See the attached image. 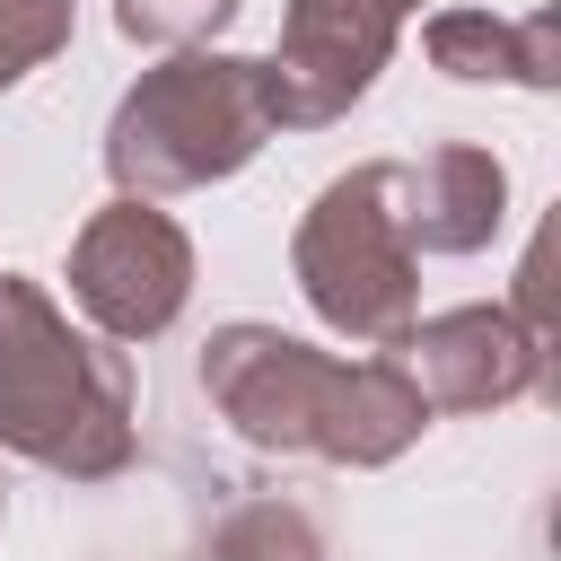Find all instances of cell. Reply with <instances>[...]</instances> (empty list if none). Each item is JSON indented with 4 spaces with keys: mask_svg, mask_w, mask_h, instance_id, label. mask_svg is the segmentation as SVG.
<instances>
[{
    "mask_svg": "<svg viewBox=\"0 0 561 561\" xmlns=\"http://www.w3.org/2000/svg\"><path fill=\"white\" fill-rule=\"evenodd\" d=\"M202 394L210 412L263 447V456H316V465H394L421 430L430 403L403 377V359H333L280 324H219L202 342Z\"/></svg>",
    "mask_w": 561,
    "mask_h": 561,
    "instance_id": "cell-1",
    "label": "cell"
},
{
    "mask_svg": "<svg viewBox=\"0 0 561 561\" xmlns=\"http://www.w3.org/2000/svg\"><path fill=\"white\" fill-rule=\"evenodd\" d=\"M0 447L61 482H114L140 447L131 359L79 333L26 272H0Z\"/></svg>",
    "mask_w": 561,
    "mask_h": 561,
    "instance_id": "cell-2",
    "label": "cell"
},
{
    "mask_svg": "<svg viewBox=\"0 0 561 561\" xmlns=\"http://www.w3.org/2000/svg\"><path fill=\"white\" fill-rule=\"evenodd\" d=\"M272 79L254 53H167L158 70H140L105 123V175L131 202H167V193H202L219 175H237L263 140H272Z\"/></svg>",
    "mask_w": 561,
    "mask_h": 561,
    "instance_id": "cell-3",
    "label": "cell"
},
{
    "mask_svg": "<svg viewBox=\"0 0 561 561\" xmlns=\"http://www.w3.org/2000/svg\"><path fill=\"white\" fill-rule=\"evenodd\" d=\"M289 272H298L307 307H316L342 342H359V351H377V359L403 351V333L421 324V254H412V237H403V219H394L386 158L333 175V184L307 202V219H298V237H289Z\"/></svg>",
    "mask_w": 561,
    "mask_h": 561,
    "instance_id": "cell-4",
    "label": "cell"
},
{
    "mask_svg": "<svg viewBox=\"0 0 561 561\" xmlns=\"http://www.w3.org/2000/svg\"><path fill=\"white\" fill-rule=\"evenodd\" d=\"M70 298L96 324V342H114V351L123 342H158L193 298V237L158 202L114 193L70 237Z\"/></svg>",
    "mask_w": 561,
    "mask_h": 561,
    "instance_id": "cell-5",
    "label": "cell"
},
{
    "mask_svg": "<svg viewBox=\"0 0 561 561\" xmlns=\"http://www.w3.org/2000/svg\"><path fill=\"white\" fill-rule=\"evenodd\" d=\"M421 0H289L280 18V44L263 53V79H272V123L280 131H324L342 123L377 70L394 61V35Z\"/></svg>",
    "mask_w": 561,
    "mask_h": 561,
    "instance_id": "cell-6",
    "label": "cell"
},
{
    "mask_svg": "<svg viewBox=\"0 0 561 561\" xmlns=\"http://www.w3.org/2000/svg\"><path fill=\"white\" fill-rule=\"evenodd\" d=\"M403 377L430 412H500L552 386V342H535L508 307H447L403 333Z\"/></svg>",
    "mask_w": 561,
    "mask_h": 561,
    "instance_id": "cell-7",
    "label": "cell"
},
{
    "mask_svg": "<svg viewBox=\"0 0 561 561\" xmlns=\"http://www.w3.org/2000/svg\"><path fill=\"white\" fill-rule=\"evenodd\" d=\"M386 184H394V219H403L412 254H482L508 219V167L473 140L386 158Z\"/></svg>",
    "mask_w": 561,
    "mask_h": 561,
    "instance_id": "cell-8",
    "label": "cell"
},
{
    "mask_svg": "<svg viewBox=\"0 0 561 561\" xmlns=\"http://www.w3.org/2000/svg\"><path fill=\"white\" fill-rule=\"evenodd\" d=\"M421 53L447 79H508V88H552L561 79V9L535 18H491V9H438L421 26Z\"/></svg>",
    "mask_w": 561,
    "mask_h": 561,
    "instance_id": "cell-9",
    "label": "cell"
},
{
    "mask_svg": "<svg viewBox=\"0 0 561 561\" xmlns=\"http://www.w3.org/2000/svg\"><path fill=\"white\" fill-rule=\"evenodd\" d=\"M210 561H324V535H316V517L289 508V500H245V508L219 517Z\"/></svg>",
    "mask_w": 561,
    "mask_h": 561,
    "instance_id": "cell-10",
    "label": "cell"
},
{
    "mask_svg": "<svg viewBox=\"0 0 561 561\" xmlns=\"http://www.w3.org/2000/svg\"><path fill=\"white\" fill-rule=\"evenodd\" d=\"M245 0H114V26L123 44H149V53H202Z\"/></svg>",
    "mask_w": 561,
    "mask_h": 561,
    "instance_id": "cell-11",
    "label": "cell"
},
{
    "mask_svg": "<svg viewBox=\"0 0 561 561\" xmlns=\"http://www.w3.org/2000/svg\"><path fill=\"white\" fill-rule=\"evenodd\" d=\"M70 44V0H0V88L44 70Z\"/></svg>",
    "mask_w": 561,
    "mask_h": 561,
    "instance_id": "cell-12",
    "label": "cell"
},
{
    "mask_svg": "<svg viewBox=\"0 0 561 561\" xmlns=\"http://www.w3.org/2000/svg\"><path fill=\"white\" fill-rule=\"evenodd\" d=\"M0 517H9V482H0Z\"/></svg>",
    "mask_w": 561,
    "mask_h": 561,
    "instance_id": "cell-13",
    "label": "cell"
}]
</instances>
